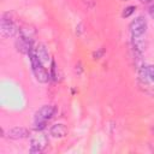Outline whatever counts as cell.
<instances>
[{
  "mask_svg": "<svg viewBox=\"0 0 154 154\" xmlns=\"http://www.w3.org/2000/svg\"><path fill=\"white\" fill-rule=\"evenodd\" d=\"M29 57H30L31 69H32V72H34V76L36 77V79L40 83H47L49 81V73L47 72V70L45 67V64H42V61L37 58L34 49L29 53Z\"/></svg>",
  "mask_w": 154,
  "mask_h": 154,
  "instance_id": "1",
  "label": "cell"
},
{
  "mask_svg": "<svg viewBox=\"0 0 154 154\" xmlns=\"http://www.w3.org/2000/svg\"><path fill=\"white\" fill-rule=\"evenodd\" d=\"M0 31L4 37H12L19 31V29L17 28L16 23L13 22V19L11 18L8 12L2 16L1 24H0Z\"/></svg>",
  "mask_w": 154,
  "mask_h": 154,
  "instance_id": "2",
  "label": "cell"
},
{
  "mask_svg": "<svg viewBox=\"0 0 154 154\" xmlns=\"http://www.w3.org/2000/svg\"><path fill=\"white\" fill-rule=\"evenodd\" d=\"M48 144V138L46 135H43L41 131H38L36 135H34L30 140V148L29 152L32 154L41 153Z\"/></svg>",
  "mask_w": 154,
  "mask_h": 154,
  "instance_id": "3",
  "label": "cell"
},
{
  "mask_svg": "<svg viewBox=\"0 0 154 154\" xmlns=\"http://www.w3.org/2000/svg\"><path fill=\"white\" fill-rule=\"evenodd\" d=\"M57 112V107L54 105H45L35 113V122H42L47 123Z\"/></svg>",
  "mask_w": 154,
  "mask_h": 154,
  "instance_id": "4",
  "label": "cell"
},
{
  "mask_svg": "<svg viewBox=\"0 0 154 154\" xmlns=\"http://www.w3.org/2000/svg\"><path fill=\"white\" fill-rule=\"evenodd\" d=\"M129 29H130V32H131L132 36H142L147 30V20H146V18L142 17V16L135 18L130 23Z\"/></svg>",
  "mask_w": 154,
  "mask_h": 154,
  "instance_id": "5",
  "label": "cell"
},
{
  "mask_svg": "<svg viewBox=\"0 0 154 154\" xmlns=\"http://www.w3.org/2000/svg\"><path fill=\"white\" fill-rule=\"evenodd\" d=\"M16 48L18 52L24 53V54H29L34 48H32V40L23 37V36H18V38L16 40Z\"/></svg>",
  "mask_w": 154,
  "mask_h": 154,
  "instance_id": "6",
  "label": "cell"
},
{
  "mask_svg": "<svg viewBox=\"0 0 154 154\" xmlns=\"http://www.w3.org/2000/svg\"><path fill=\"white\" fill-rule=\"evenodd\" d=\"M29 135H30V131L28 129L23 128V126L12 128L7 132V137L11 138V140H23V138L29 137Z\"/></svg>",
  "mask_w": 154,
  "mask_h": 154,
  "instance_id": "7",
  "label": "cell"
},
{
  "mask_svg": "<svg viewBox=\"0 0 154 154\" xmlns=\"http://www.w3.org/2000/svg\"><path fill=\"white\" fill-rule=\"evenodd\" d=\"M34 52H35V54L37 55V58L42 61V64L46 65V64L49 63V60H51L49 53H48L47 47H46L43 43H38V45L36 46V48H34Z\"/></svg>",
  "mask_w": 154,
  "mask_h": 154,
  "instance_id": "8",
  "label": "cell"
},
{
  "mask_svg": "<svg viewBox=\"0 0 154 154\" xmlns=\"http://www.w3.org/2000/svg\"><path fill=\"white\" fill-rule=\"evenodd\" d=\"M67 134V128L61 124V123H58V124H54L52 128H51V135L53 137H57V138H61V137H65Z\"/></svg>",
  "mask_w": 154,
  "mask_h": 154,
  "instance_id": "9",
  "label": "cell"
},
{
  "mask_svg": "<svg viewBox=\"0 0 154 154\" xmlns=\"http://www.w3.org/2000/svg\"><path fill=\"white\" fill-rule=\"evenodd\" d=\"M19 36H23V37H26V38H30V40H34V36L36 34V30L34 26L29 25V24H25V25H22L19 28V31H18Z\"/></svg>",
  "mask_w": 154,
  "mask_h": 154,
  "instance_id": "10",
  "label": "cell"
},
{
  "mask_svg": "<svg viewBox=\"0 0 154 154\" xmlns=\"http://www.w3.org/2000/svg\"><path fill=\"white\" fill-rule=\"evenodd\" d=\"M142 36H132V48L143 53V51L146 49V42Z\"/></svg>",
  "mask_w": 154,
  "mask_h": 154,
  "instance_id": "11",
  "label": "cell"
},
{
  "mask_svg": "<svg viewBox=\"0 0 154 154\" xmlns=\"http://www.w3.org/2000/svg\"><path fill=\"white\" fill-rule=\"evenodd\" d=\"M135 10H136L135 6H128L126 8H124V11H123V13H122V17H123V18H128V17H130V16L135 12Z\"/></svg>",
  "mask_w": 154,
  "mask_h": 154,
  "instance_id": "12",
  "label": "cell"
},
{
  "mask_svg": "<svg viewBox=\"0 0 154 154\" xmlns=\"http://www.w3.org/2000/svg\"><path fill=\"white\" fill-rule=\"evenodd\" d=\"M147 69V75H148V78L150 82H154V66L153 65H148L146 66Z\"/></svg>",
  "mask_w": 154,
  "mask_h": 154,
  "instance_id": "13",
  "label": "cell"
},
{
  "mask_svg": "<svg viewBox=\"0 0 154 154\" xmlns=\"http://www.w3.org/2000/svg\"><path fill=\"white\" fill-rule=\"evenodd\" d=\"M103 53H105V49H103V48H100V49H97L96 52H94V54H93L94 60H99V59L103 55Z\"/></svg>",
  "mask_w": 154,
  "mask_h": 154,
  "instance_id": "14",
  "label": "cell"
},
{
  "mask_svg": "<svg viewBox=\"0 0 154 154\" xmlns=\"http://www.w3.org/2000/svg\"><path fill=\"white\" fill-rule=\"evenodd\" d=\"M149 14H150V17L154 19V5H152V6L149 7Z\"/></svg>",
  "mask_w": 154,
  "mask_h": 154,
  "instance_id": "15",
  "label": "cell"
},
{
  "mask_svg": "<svg viewBox=\"0 0 154 154\" xmlns=\"http://www.w3.org/2000/svg\"><path fill=\"white\" fill-rule=\"evenodd\" d=\"M152 0H141V2H144V4H148V2H150Z\"/></svg>",
  "mask_w": 154,
  "mask_h": 154,
  "instance_id": "16",
  "label": "cell"
},
{
  "mask_svg": "<svg viewBox=\"0 0 154 154\" xmlns=\"http://www.w3.org/2000/svg\"><path fill=\"white\" fill-rule=\"evenodd\" d=\"M152 131H153V134H154V126H153V129H152Z\"/></svg>",
  "mask_w": 154,
  "mask_h": 154,
  "instance_id": "17",
  "label": "cell"
}]
</instances>
